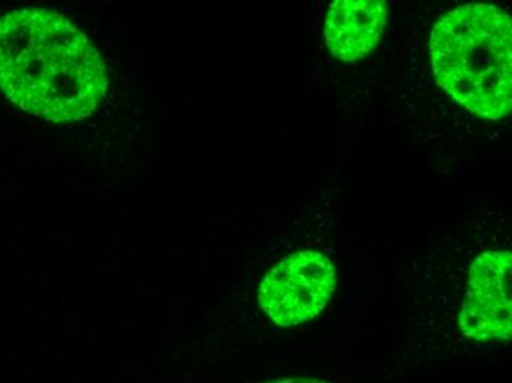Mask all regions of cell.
Returning <instances> with one entry per match:
<instances>
[{
	"instance_id": "cell-5",
	"label": "cell",
	"mask_w": 512,
	"mask_h": 383,
	"mask_svg": "<svg viewBox=\"0 0 512 383\" xmlns=\"http://www.w3.org/2000/svg\"><path fill=\"white\" fill-rule=\"evenodd\" d=\"M384 24L383 0H337L327 14V46L336 58L357 61L376 48Z\"/></svg>"
},
{
	"instance_id": "cell-6",
	"label": "cell",
	"mask_w": 512,
	"mask_h": 383,
	"mask_svg": "<svg viewBox=\"0 0 512 383\" xmlns=\"http://www.w3.org/2000/svg\"><path fill=\"white\" fill-rule=\"evenodd\" d=\"M267 383H327L321 381H312V379H301V381H295V379H287V381H274Z\"/></svg>"
},
{
	"instance_id": "cell-1",
	"label": "cell",
	"mask_w": 512,
	"mask_h": 383,
	"mask_svg": "<svg viewBox=\"0 0 512 383\" xmlns=\"http://www.w3.org/2000/svg\"><path fill=\"white\" fill-rule=\"evenodd\" d=\"M105 59L84 31L48 8L0 17V92L55 124L90 117L108 92Z\"/></svg>"
},
{
	"instance_id": "cell-3",
	"label": "cell",
	"mask_w": 512,
	"mask_h": 383,
	"mask_svg": "<svg viewBox=\"0 0 512 383\" xmlns=\"http://www.w3.org/2000/svg\"><path fill=\"white\" fill-rule=\"evenodd\" d=\"M336 273L332 261L317 251L289 255L262 279L258 300L262 311L282 328L302 325L329 304Z\"/></svg>"
},
{
	"instance_id": "cell-2",
	"label": "cell",
	"mask_w": 512,
	"mask_h": 383,
	"mask_svg": "<svg viewBox=\"0 0 512 383\" xmlns=\"http://www.w3.org/2000/svg\"><path fill=\"white\" fill-rule=\"evenodd\" d=\"M439 86L468 111L501 120L512 104V27L498 6L464 5L443 15L430 39Z\"/></svg>"
},
{
	"instance_id": "cell-4",
	"label": "cell",
	"mask_w": 512,
	"mask_h": 383,
	"mask_svg": "<svg viewBox=\"0 0 512 383\" xmlns=\"http://www.w3.org/2000/svg\"><path fill=\"white\" fill-rule=\"evenodd\" d=\"M511 252L487 251L476 258L462 304V333L476 341L511 336Z\"/></svg>"
}]
</instances>
